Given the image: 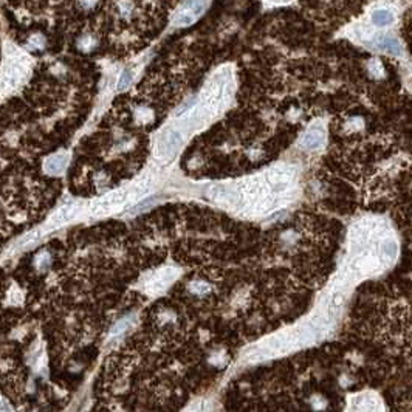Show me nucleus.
<instances>
[{
	"label": "nucleus",
	"mask_w": 412,
	"mask_h": 412,
	"mask_svg": "<svg viewBox=\"0 0 412 412\" xmlns=\"http://www.w3.org/2000/svg\"><path fill=\"white\" fill-rule=\"evenodd\" d=\"M206 2H208V0H186V4H184L181 13H183V14H187V16L192 17V19L195 21L197 17L200 16V13L204 10Z\"/></svg>",
	"instance_id": "obj_8"
},
{
	"label": "nucleus",
	"mask_w": 412,
	"mask_h": 412,
	"mask_svg": "<svg viewBox=\"0 0 412 412\" xmlns=\"http://www.w3.org/2000/svg\"><path fill=\"white\" fill-rule=\"evenodd\" d=\"M25 75V65L16 62V61H11L7 67H5V72H4V78L5 81L10 84V85H16L22 81Z\"/></svg>",
	"instance_id": "obj_6"
},
{
	"label": "nucleus",
	"mask_w": 412,
	"mask_h": 412,
	"mask_svg": "<svg viewBox=\"0 0 412 412\" xmlns=\"http://www.w3.org/2000/svg\"><path fill=\"white\" fill-rule=\"evenodd\" d=\"M180 144H181V135H180V132L170 129V127L164 129L160 133L158 140H157L155 153H157L158 160H161L163 163H169L170 160L175 157V153H177Z\"/></svg>",
	"instance_id": "obj_1"
},
{
	"label": "nucleus",
	"mask_w": 412,
	"mask_h": 412,
	"mask_svg": "<svg viewBox=\"0 0 412 412\" xmlns=\"http://www.w3.org/2000/svg\"><path fill=\"white\" fill-rule=\"evenodd\" d=\"M324 129L321 126H315L310 130H307V133L302 136L301 144L305 149H316L324 143Z\"/></svg>",
	"instance_id": "obj_4"
},
{
	"label": "nucleus",
	"mask_w": 412,
	"mask_h": 412,
	"mask_svg": "<svg viewBox=\"0 0 412 412\" xmlns=\"http://www.w3.org/2000/svg\"><path fill=\"white\" fill-rule=\"evenodd\" d=\"M127 200H130V192L129 191H115V192H112L106 197L99 198L98 201H95L92 204V214H96V216L106 214V213L118 208V206H121Z\"/></svg>",
	"instance_id": "obj_2"
},
{
	"label": "nucleus",
	"mask_w": 412,
	"mask_h": 412,
	"mask_svg": "<svg viewBox=\"0 0 412 412\" xmlns=\"http://www.w3.org/2000/svg\"><path fill=\"white\" fill-rule=\"evenodd\" d=\"M130 81H132V72L130 70H124L123 75H121V78H119V81H118V89L119 90L126 89L127 85L130 84Z\"/></svg>",
	"instance_id": "obj_11"
},
{
	"label": "nucleus",
	"mask_w": 412,
	"mask_h": 412,
	"mask_svg": "<svg viewBox=\"0 0 412 412\" xmlns=\"http://www.w3.org/2000/svg\"><path fill=\"white\" fill-rule=\"evenodd\" d=\"M375 45L378 47L380 50H384L387 51V53L390 55H400L401 53V48H400V44L395 41V39H392V38H387V36H383L380 38L378 41L375 42Z\"/></svg>",
	"instance_id": "obj_9"
},
{
	"label": "nucleus",
	"mask_w": 412,
	"mask_h": 412,
	"mask_svg": "<svg viewBox=\"0 0 412 412\" xmlns=\"http://www.w3.org/2000/svg\"><path fill=\"white\" fill-rule=\"evenodd\" d=\"M65 166H67V155H64V153H58V155L50 157L45 161V170L51 175L61 174L65 169Z\"/></svg>",
	"instance_id": "obj_7"
},
{
	"label": "nucleus",
	"mask_w": 412,
	"mask_h": 412,
	"mask_svg": "<svg viewBox=\"0 0 412 412\" xmlns=\"http://www.w3.org/2000/svg\"><path fill=\"white\" fill-rule=\"evenodd\" d=\"M79 4L82 8H92V7H95L96 0H79Z\"/></svg>",
	"instance_id": "obj_12"
},
{
	"label": "nucleus",
	"mask_w": 412,
	"mask_h": 412,
	"mask_svg": "<svg viewBox=\"0 0 412 412\" xmlns=\"http://www.w3.org/2000/svg\"><path fill=\"white\" fill-rule=\"evenodd\" d=\"M76 213H78V204L76 203H68V204L62 206V208L56 214H53V217H51V220H50L51 227L53 228L61 227V225H64V223L70 222L76 216Z\"/></svg>",
	"instance_id": "obj_3"
},
{
	"label": "nucleus",
	"mask_w": 412,
	"mask_h": 412,
	"mask_svg": "<svg viewBox=\"0 0 412 412\" xmlns=\"http://www.w3.org/2000/svg\"><path fill=\"white\" fill-rule=\"evenodd\" d=\"M393 21H395V17L393 14L387 10H378L372 14V22L378 27H384V25H390Z\"/></svg>",
	"instance_id": "obj_10"
},
{
	"label": "nucleus",
	"mask_w": 412,
	"mask_h": 412,
	"mask_svg": "<svg viewBox=\"0 0 412 412\" xmlns=\"http://www.w3.org/2000/svg\"><path fill=\"white\" fill-rule=\"evenodd\" d=\"M172 279H174V270L172 268H164L160 273H157L155 276L149 281V288L152 291L164 290L170 282H172Z\"/></svg>",
	"instance_id": "obj_5"
}]
</instances>
